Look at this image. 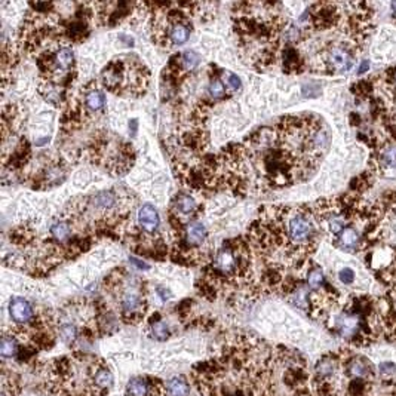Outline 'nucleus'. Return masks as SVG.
<instances>
[{
	"instance_id": "1",
	"label": "nucleus",
	"mask_w": 396,
	"mask_h": 396,
	"mask_svg": "<svg viewBox=\"0 0 396 396\" xmlns=\"http://www.w3.org/2000/svg\"><path fill=\"white\" fill-rule=\"evenodd\" d=\"M251 267V245L242 238L229 239L215 253L211 264L205 270V279L215 288L232 280L242 279L249 273Z\"/></svg>"
},
{
	"instance_id": "2",
	"label": "nucleus",
	"mask_w": 396,
	"mask_h": 396,
	"mask_svg": "<svg viewBox=\"0 0 396 396\" xmlns=\"http://www.w3.org/2000/svg\"><path fill=\"white\" fill-rule=\"evenodd\" d=\"M149 68L135 55L113 58L101 71V82L107 91L123 97H139L147 91Z\"/></svg>"
},
{
	"instance_id": "3",
	"label": "nucleus",
	"mask_w": 396,
	"mask_h": 396,
	"mask_svg": "<svg viewBox=\"0 0 396 396\" xmlns=\"http://www.w3.org/2000/svg\"><path fill=\"white\" fill-rule=\"evenodd\" d=\"M89 150L94 160L113 175L126 174L135 158L134 149L129 142L105 132L95 137V141L89 146Z\"/></svg>"
},
{
	"instance_id": "4",
	"label": "nucleus",
	"mask_w": 396,
	"mask_h": 396,
	"mask_svg": "<svg viewBox=\"0 0 396 396\" xmlns=\"http://www.w3.org/2000/svg\"><path fill=\"white\" fill-rule=\"evenodd\" d=\"M142 291V290H141ZM141 291H125L120 296V317L126 323H138L147 310V301Z\"/></svg>"
},
{
	"instance_id": "5",
	"label": "nucleus",
	"mask_w": 396,
	"mask_h": 396,
	"mask_svg": "<svg viewBox=\"0 0 396 396\" xmlns=\"http://www.w3.org/2000/svg\"><path fill=\"white\" fill-rule=\"evenodd\" d=\"M322 67L331 73H344L349 71L353 65V55L349 48L343 45H333L323 51Z\"/></svg>"
},
{
	"instance_id": "6",
	"label": "nucleus",
	"mask_w": 396,
	"mask_h": 396,
	"mask_svg": "<svg viewBox=\"0 0 396 396\" xmlns=\"http://www.w3.org/2000/svg\"><path fill=\"white\" fill-rule=\"evenodd\" d=\"M67 175L65 171V165L61 162L60 159L57 160H51L48 162L42 169L39 171V174L33 178V187L38 190H45V189H51L61 184Z\"/></svg>"
},
{
	"instance_id": "7",
	"label": "nucleus",
	"mask_w": 396,
	"mask_h": 396,
	"mask_svg": "<svg viewBox=\"0 0 396 396\" xmlns=\"http://www.w3.org/2000/svg\"><path fill=\"white\" fill-rule=\"evenodd\" d=\"M9 315L18 328L28 327L36 319V312H34L31 303L22 297H15L11 300Z\"/></svg>"
},
{
	"instance_id": "8",
	"label": "nucleus",
	"mask_w": 396,
	"mask_h": 396,
	"mask_svg": "<svg viewBox=\"0 0 396 396\" xmlns=\"http://www.w3.org/2000/svg\"><path fill=\"white\" fill-rule=\"evenodd\" d=\"M346 371V376L350 378H365L370 380L374 378V370H373V364L364 356H353L349 357L343 365H341Z\"/></svg>"
},
{
	"instance_id": "9",
	"label": "nucleus",
	"mask_w": 396,
	"mask_h": 396,
	"mask_svg": "<svg viewBox=\"0 0 396 396\" xmlns=\"http://www.w3.org/2000/svg\"><path fill=\"white\" fill-rule=\"evenodd\" d=\"M138 224L142 230V233L147 235H155L158 232L160 218H159L158 211L153 205L146 203L139 208L138 211Z\"/></svg>"
},
{
	"instance_id": "10",
	"label": "nucleus",
	"mask_w": 396,
	"mask_h": 396,
	"mask_svg": "<svg viewBox=\"0 0 396 396\" xmlns=\"http://www.w3.org/2000/svg\"><path fill=\"white\" fill-rule=\"evenodd\" d=\"M83 92H85V95H83L85 105L88 110L99 112L105 107V97H104L102 91L98 89V86L94 85V82H91V85H88Z\"/></svg>"
},
{
	"instance_id": "11",
	"label": "nucleus",
	"mask_w": 396,
	"mask_h": 396,
	"mask_svg": "<svg viewBox=\"0 0 396 396\" xmlns=\"http://www.w3.org/2000/svg\"><path fill=\"white\" fill-rule=\"evenodd\" d=\"M304 62L300 58L297 49L291 45H286L283 49V70L286 73H301Z\"/></svg>"
},
{
	"instance_id": "12",
	"label": "nucleus",
	"mask_w": 396,
	"mask_h": 396,
	"mask_svg": "<svg viewBox=\"0 0 396 396\" xmlns=\"http://www.w3.org/2000/svg\"><path fill=\"white\" fill-rule=\"evenodd\" d=\"M21 344L20 340L11 333H3L2 336V344H0V355L3 359L18 357Z\"/></svg>"
},
{
	"instance_id": "13",
	"label": "nucleus",
	"mask_w": 396,
	"mask_h": 396,
	"mask_svg": "<svg viewBox=\"0 0 396 396\" xmlns=\"http://www.w3.org/2000/svg\"><path fill=\"white\" fill-rule=\"evenodd\" d=\"M166 395L168 396H189L190 386L184 377H174L166 383Z\"/></svg>"
},
{
	"instance_id": "14",
	"label": "nucleus",
	"mask_w": 396,
	"mask_h": 396,
	"mask_svg": "<svg viewBox=\"0 0 396 396\" xmlns=\"http://www.w3.org/2000/svg\"><path fill=\"white\" fill-rule=\"evenodd\" d=\"M51 235L52 238L57 239L60 243L62 242H67L68 239L71 238V226L68 221H64V220H60V221H55L52 226H51Z\"/></svg>"
},
{
	"instance_id": "15",
	"label": "nucleus",
	"mask_w": 396,
	"mask_h": 396,
	"mask_svg": "<svg viewBox=\"0 0 396 396\" xmlns=\"http://www.w3.org/2000/svg\"><path fill=\"white\" fill-rule=\"evenodd\" d=\"M58 331H60L61 340H62L67 346H73V344L76 343L78 337H79V330H78V327H76L73 322H64V323H61Z\"/></svg>"
},
{
	"instance_id": "16",
	"label": "nucleus",
	"mask_w": 396,
	"mask_h": 396,
	"mask_svg": "<svg viewBox=\"0 0 396 396\" xmlns=\"http://www.w3.org/2000/svg\"><path fill=\"white\" fill-rule=\"evenodd\" d=\"M226 85H224V82L221 78H218V76H214V78H211L209 80V83H208V95L211 97V98L214 99H221L226 97Z\"/></svg>"
},
{
	"instance_id": "17",
	"label": "nucleus",
	"mask_w": 396,
	"mask_h": 396,
	"mask_svg": "<svg viewBox=\"0 0 396 396\" xmlns=\"http://www.w3.org/2000/svg\"><path fill=\"white\" fill-rule=\"evenodd\" d=\"M181 62H183V67L184 70L189 73V71H193L200 62V57L195 51H186L181 54Z\"/></svg>"
},
{
	"instance_id": "18",
	"label": "nucleus",
	"mask_w": 396,
	"mask_h": 396,
	"mask_svg": "<svg viewBox=\"0 0 396 396\" xmlns=\"http://www.w3.org/2000/svg\"><path fill=\"white\" fill-rule=\"evenodd\" d=\"M357 240H359V236H357V232L353 229V227H346L341 235H340V242L344 248H353L356 246Z\"/></svg>"
},
{
	"instance_id": "19",
	"label": "nucleus",
	"mask_w": 396,
	"mask_h": 396,
	"mask_svg": "<svg viewBox=\"0 0 396 396\" xmlns=\"http://www.w3.org/2000/svg\"><path fill=\"white\" fill-rule=\"evenodd\" d=\"M150 333L153 338H156L159 341H165L166 338H169V327L163 320H159L150 325Z\"/></svg>"
},
{
	"instance_id": "20",
	"label": "nucleus",
	"mask_w": 396,
	"mask_h": 396,
	"mask_svg": "<svg viewBox=\"0 0 396 396\" xmlns=\"http://www.w3.org/2000/svg\"><path fill=\"white\" fill-rule=\"evenodd\" d=\"M221 79H223L226 88H227L230 92H238L239 89H240V79H239L236 75L223 70V71H221Z\"/></svg>"
},
{
	"instance_id": "21",
	"label": "nucleus",
	"mask_w": 396,
	"mask_h": 396,
	"mask_svg": "<svg viewBox=\"0 0 396 396\" xmlns=\"http://www.w3.org/2000/svg\"><path fill=\"white\" fill-rule=\"evenodd\" d=\"M307 283H309V286L310 288H313V290H316L319 286H322V283H323V273H322V270L320 269H312V270H309V275H307Z\"/></svg>"
},
{
	"instance_id": "22",
	"label": "nucleus",
	"mask_w": 396,
	"mask_h": 396,
	"mask_svg": "<svg viewBox=\"0 0 396 396\" xmlns=\"http://www.w3.org/2000/svg\"><path fill=\"white\" fill-rule=\"evenodd\" d=\"M381 162L387 166V168H395L396 166V146L387 147L383 155H381Z\"/></svg>"
},
{
	"instance_id": "23",
	"label": "nucleus",
	"mask_w": 396,
	"mask_h": 396,
	"mask_svg": "<svg viewBox=\"0 0 396 396\" xmlns=\"http://www.w3.org/2000/svg\"><path fill=\"white\" fill-rule=\"evenodd\" d=\"M338 279L341 280V283H344V285H350V283L355 282V272H353L352 269L346 267V269H343V270L338 273Z\"/></svg>"
},
{
	"instance_id": "24",
	"label": "nucleus",
	"mask_w": 396,
	"mask_h": 396,
	"mask_svg": "<svg viewBox=\"0 0 396 396\" xmlns=\"http://www.w3.org/2000/svg\"><path fill=\"white\" fill-rule=\"evenodd\" d=\"M315 88H319L317 85H304L303 86V94L306 97H317L320 94V91H315Z\"/></svg>"
},
{
	"instance_id": "25",
	"label": "nucleus",
	"mask_w": 396,
	"mask_h": 396,
	"mask_svg": "<svg viewBox=\"0 0 396 396\" xmlns=\"http://www.w3.org/2000/svg\"><path fill=\"white\" fill-rule=\"evenodd\" d=\"M190 307H192V300H184V301L179 304L178 307H177L179 316L184 317V315H186V313H189V312H190Z\"/></svg>"
},
{
	"instance_id": "26",
	"label": "nucleus",
	"mask_w": 396,
	"mask_h": 396,
	"mask_svg": "<svg viewBox=\"0 0 396 396\" xmlns=\"http://www.w3.org/2000/svg\"><path fill=\"white\" fill-rule=\"evenodd\" d=\"M156 293L160 296V298H162L163 301H166V300L171 298V291L166 290V288H163V286H158V288H156Z\"/></svg>"
},
{
	"instance_id": "27",
	"label": "nucleus",
	"mask_w": 396,
	"mask_h": 396,
	"mask_svg": "<svg viewBox=\"0 0 396 396\" xmlns=\"http://www.w3.org/2000/svg\"><path fill=\"white\" fill-rule=\"evenodd\" d=\"M131 261H132V264H135L138 267L139 270H149L150 269V266L146 264L144 261H139V260H135V258H131Z\"/></svg>"
},
{
	"instance_id": "28",
	"label": "nucleus",
	"mask_w": 396,
	"mask_h": 396,
	"mask_svg": "<svg viewBox=\"0 0 396 396\" xmlns=\"http://www.w3.org/2000/svg\"><path fill=\"white\" fill-rule=\"evenodd\" d=\"M368 68H370V62H368L367 60H364L361 64H359V67H357V73L362 75V73L368 71Z\"/></svg>"
},
{
	"instance_id": "29",
	"label": "nucleus",
	"mask_w": 396,
	"mask_h": 396,
	"mask_svg": "<svg viewBox=\"0 0 396 396\" xmlns=\"http://www.w3.org/2000/svg\"><path fill=\"white\" fill-rule=\"evenodd\" d=\"M129 129H131L132 135H135V134H137V129H138V120L131 119V122H129Z\"/></svg>"
},
{
	"instance_id": "30",
	"label": "nucleus",
	"mask_w": 396,
	"mask_h": 396,
	"mask_svg": "<svg viewBox=\"0 0 396 396\" xmlns=\"http://www.w3.org/2000/svg\"><path fill=\"white\" fill-rule=\"evenodd\" d=\"M392 8H393V11H395V12H396V2H395V3H393V5H392Z\"/></svg>"
},
{
	"instance_id": "31",
	"label": "nucleus",
	"mask_w": 396,
	"mask_h": 396,
	"mask_svg": "<svg viewBox=\"0 0 396 396\" xmlns=\"http://www.w3.org/2000/svg\"><path fill=\"white\" fill-rule=\"evenodd\" d=\"M393 80H395V82H396V70H395V71H393Z\"/></svg>"
}]
</instances>
